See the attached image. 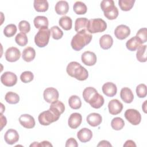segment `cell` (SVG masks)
I'll return each instance as SVG.
<instances>
[{"label": "cell", "instance_id": "cell-1", "mask_svg": "<svg viewBox=\"0 0 147 147\" xmlns=\"http://www.w3.org/2000/svg\"><path fill=\"white\" fill-rule=\"evenodd\" d=\"M92 36L87 29L82 30L72 37L71 42L72 48L76 51H79L86 45H88L92 40Z\"/></svg>", "mask_w": 147, "mask_h": 147}, {"label": "cell", "instance_id": "cell-2", "mask_svg": "<svg viewBox=\"0 0 147 147\" xmlns=\"http://www.w3.org/2000/svg\"><path fill=\"white\" fill-rule=\"evenodd\" d=\"M66 71L68 75L80 81L86 80L88 76L87 70L76 61L70 62L67 67Z\"/></svg>", "mask_w": 147, "mask_h": 147}, {"label": "cell", "instance_id": "cell-3", "mask_svg": "<svg viewBox=\"0 0 147 147\" xmlns=\"http://www.w3.org/2000/svg\"><path fill=\"white\" fill-rule=\"evenodd\" d=\"M106 28V22L103 20L99 18L89 20L87 25V30L90 33L103 32Z\"/></svg>", "mask_w": 147, "mask_h": 147}, {"label": "cell", "instance_id": "cell-4", "mask_svg": "<svg viewBox=\"0 0 147 147\" xmlns=\"http://www.w3.org/2000/svg\"><path fill=\"white\" fill-rule=\"evenodd\" d=\"M51 32L48 28L41 29L34 36V42L36 45L40 47H45L49 42Z\"/></svg>", "mask_w": 147, "mask_h": 147}, {"label": "cell", "instance_id": "cell-5", "mask_svg": "<svg viewBox=\"0 0 147 147\" xmlns=\"http://www.w3.org/2000/svg\"><path fill=\"white\" fill-rule=\"evenodd\" d=\"M59 118V117L55 114L49 109L41 113L38 117L40 123L44 126L49 125L52 122L57 121Z\"/></svg>", "mask_w": 147, "mask_h": 147}, {"label": "cell", "instance_id": "cell-6", "mask_svg": "<svg viewBox=\"0 0 147 147\" xmlns=\"http://www.w3.org/2000/svg\"><path fill=\"white\" fill-rule=\"evenodd\" d=\"M125 118L132 125H137L141 121V115L140 112L133 109H129L126 110L125 112Z\"/></svg>", "mask_w": 147, "mask_h": 147}, {"label": "cell", "instance_id": "cell-7", "mask_svg": "<svg viewBox=\"0 0 147 147\" xmlns=\"http://www.w3.org/2000/svg\"><path fill=\"white\" fill-rule=\"evenodd\" d=\"M1 83L7 87L14 86L17 82V76L13 72H5L1 76Z\"/></svg>", "mask_w": 147, "mask_h": 147}, {"label": "cell", "instance_id": "cell-8", "mask_svg": "<svg viewBox=\"0 0 147 147\" xmlns=\"http://www.w3.org/2000/svg\"><path fill=\"white\" fill-rule=\"evenodd\" d=\"M43 96L44 100L47 102L52 103L57 100L59 96V94L56 88L53 87H48L44 90Z\"/></svg>", "mask_w": 147, "mask_h": 147}, {"label": "cell", "instance_id": "cell-9", "mask_svg": "<svg viewBox=\"0 0 147 147\" xmlns=\"http://www.w3.org/2000/svg\"><path fill=\"white\" fill-rule=\"evenodd\" d=\"M5 55L6 60L7 61L15 62L20 58L21 52L17 48L11 47L6 51Z\"/></svg>", "mask_w": 147, "mask_h": 147}, {"label": "cell", "instance_id": "cell-10", "mask_svg": "<svg viewBox=\"0 0 147 147\" xmlns=\"http://www.w3.org/2000/svg\"><path fill=\"white\" fill-rule=\"evenodd\" d=\"M130 34V28L125 25H119L114 30L115 36L119 40H124Z\"/></svg>", "mask_w": 147, "mask_h": 147}, {"label": "cell", "instance_id": "cell-11", "mask_svg": "<svg viewBox=\"0 0 147 147\" xmlns=\"http://www.w3.org/2000/svg\"><path fill=\"white\" fill-rule=\"evenodd\" d=\"M82 61L85 65L88 66H92L96 63L97 58L96 55L90 51H86L82 53L81 56Z\"/></svg>", "mask_w": 147, "mask_h": 147}, {"label": "cell", "instance_id": "cell-12", "mask_svg": "<svg viewBox=\"0 0 147 147\" xmlns=\"http://www.w3.org/2000/svg\"><path fill=\"white\" fill-rule=\"evenodd\" d=\"M108 108L109 113L111 115H117L119 114L123 109V105L118 99H112L109 102Z\"/></svg>", "mask_w": 147, "mask_h": 147}, {"label": "cell", "instance_id": "cell-13", "mask_svg": "<svg viewBox=\"0 0 147 147\" xmlns=\"http://www.w3.org/2000/svg\"><path fill=\"white\" fill-rule=\"evenodd\" d=\"M20 124L26 129H32L35 126V120L34 118L27 114L21 115L19 118Z\"/></svg>", "mask_w": 147, "mask_h": 147}, {"label": "cell", "instance_id": "cell-14", "mask_svg": "<svg viewBox=\"0 0 147 147\" xmlns=\"http://www.w3.org/2000/svg\"><path fill=\"white\" fill-rule=\"evenodd\" d=\"M5 141L9 145L16 143L19 140V134L17 130L10 129L7 130L4 135Z\"/></svg>", "mask_w": 147, "mask_h": 147}, {"label": "cell", "instance_id": "cell-15", "mask_svg": "<svg viewBox=\"0 0 147 147\" xmlns=\"http://www.w3.org/2000/svg\"><path fill=\"white\" fill-rule=\"evenodd\" d=\"M82 121V115L78 113H74L69 116L68 121V124L71 129H75L80 125Z\"/></svg>", "mask_w": 147, "mask_h": 147}, {"label": "cell", "instance_id": "cell-16", "mask_svg": "<svg viewBox=\"0 0 147 147\" xmlns=\"http://www.w3.org/2000/svg\"><path fill=\"white\" fill-rule=\"evenodd\" d=\"M102 90L103 94L109 97L115 96L117 92L116 85L112 82H107L105 83L102 86Z\"/></svg>", "mask_w": 147, "mask_h": 147}, {"label": "cell", "instance_id": "cell-17", "mask_svg": "<svg viewBox=\"0 0 147 147\" xmlns=\"http://www.w3.org/2000/svg\"><path fill=\"white\" fill-rule=\"evenodd\" d=\"M77 137L82 142H87L91 140L92 137V133L89 129L84 127L78 132Z\"/></svg>", "mask_w": 147, "mask_h": 147}, {"label": "cell", "instance_id": "cell-18", "mask_svg": "<svg viewBox=\"0 0 147 147\" xmlns=\"http://www.w3.org/2000/svg\"><path fill=\"white\" fill-rule=\"evenodd\" d=\"M86 121L90 126L92 127H96L101 123L102 121V118L101 115L99 114L92 113L87 115Z\"/></svg>", "mask_w": 147, "mask_h": 147}, {"label": "cell", "instance_id": "cell-19", "mask_svg": "<svg viewBox=\"0 0 147 147\" xmlns=\"http://www.w3.org/2000/svg\"><path fill=\"white\" fill-rule=\"evenodd\" d=\"M120 96L122 100L126 103H131L134 99L133 92L128 87H123L121 89L120 92Z\"/></svg>", "mask_w": 147, "mask_h": 147}, {"label": "cell", "instance_id": "cell-20", "mask_svg": "<svg viewBox=\"0 0 147 147\" xmlns=\"http://www.w3.org/2000/svg\"><path fill=\"white\" fill-rule=\"evenodd\" d=\"M49 110L60 117V115L63 113L65 110V106L63 102L57 100L51 103Z\"/></svg>", "mask_w": 147, "mask_h": 147}, {"label": "cell", "instance_id": "cell-21", "mask_svg": "<svg viewBox=\"0 0 147 147\" xmlns=\"http://www.w3.org/2000/svg\"><path fill=\"white\" fill-rule=\"evenodd\" d=\"M36 56V51L34 49L31 47L25 48L22 53V59L26 62H30L34 60Z\"/></svg>", "mask_w": 147, "mask_h": 147}, {"label": "cell", "instance_id": "cell-22", "mask_svg": "<svg viewBox=\"0 0 147 147\" xmlns=\"http://www.w3.org/2000/svg\"><path fill=\"white\" fill-rule=\"evenodd\" d=\"M105 99L102 95L97 92L90 100L88 103L94 109H99L104 104Z\"/></svg>", "mask_w": 147, "mask_h": 147}, {"label": "cell", "instance_id": "cell-23", "mask_svg": "<svg viewBox=\"0 0 147 147\" xmlns=\"http://www.w3.org/2000/svg\"><path fill=\"white\" fill-rule=\"evenodd\" d=\"M55 9L57 14L65 15L68 11L69 5L67 1H60L56 3Z\"/></svg>", "mask_w": 147, "mask_h": 147}, {"label": "cell", "instance_id": "cell-24", "mask_svg": "<svg viewBox=\"0 0 147 147\" xmlns=\"http://www.w3.org/2000/svg\"><path fill=\"white\" fill-rule=\"evenodd\" d=\"M113 44V39L109 34H104L99 39V45L103 49H109Z\"/></svg>", "mask_w": 147, "mask_h": 147}, {"label": "cell", "instance_id": "cell-25", "mask_svg": "<svg viewBox=\"0 0 147 147\" xmlns=\"http://www.w3.org/2000/svg\"><path fill=\"white\" fill-rule=\"evenodd\" d=\"M33 23L35 27L39 30L44 28H48V20L45 16H36L33 20Z\"/></svg>", "mask_w": 147, "mask_h": 147}, {"label": "cell", "instance_id": "cell-26", "mask_svg": "<svg viewBox=\"0 0 147 147\" xmlns=\"http://www.w3.org/2000/svg\"><path fill=\"white\" fill-rule=\"evenodd\" d=\"M141 45V42L137 36L131 37L130 39L127 40L126 43L127 49L130 51H136Z\"/></svg>", "mask_w": 147, "mask_h": 147}, {"label": "cell", "instance_id": "cell-27", "mask_svg": "<svg viewBox=\"0 0 147 147\" xmlns=\"http://www.w3.org/2000/svg\"><path fill=\"white\" fill-rule=\"evenodd\" d=\"M33 6L37 11L45 12L48 9L49 4L47 0H34Z\"/></svg>", "mask_w": 147, "mask_h": 147}, {"label": "cell", "instance_id": "cell-28", "mask_svg": "<svg viewBox=\"0 0 147 147\" xmlns=\"http://www.w3.org/2000/svg\"><path fill=\"white\" fill-rule=\"evenodd\" d=\"M59 24L65 30H69L72 28V21L69 17L64 16L59 19Z\"/></svg>", "mask_w": 147, "mask_h": 147}, {"label": "cell", "instance_id": "cell-29", "mask_svg": "<svg viewBox=\"0 0 147 147\" xmlns=\"http://www.w3.org/2000/svg\"><path fill=\"white\" fill-rule=\"evenodd\" d=\"M98 92L97 90L92 87H86L83 92V97L84 100L87 102L88 103L91 98Z\"/></svg>", "mask_w": 147, "mask_h": 147}, {"label": "cell", "instance_id": "cell-30", "mask_svg": "<svg viewBox=\"0 0 147 147\" xmlns=\"http://www.w3.org/2000/svg\"><path fill=\"white\" fill-rule=\"evenodd\" d=\"M74 12L76 14L82 15L86 13L87 11V7L84 3L81 1H76L73 6Z\"/></svg>", "mask_w": 147, "mask_h": 147}, {"label": "cell", "instance_id": "cell-31", "mask_svg": "<svg viewBox=\"0 0 147 147\" xmlns=\"http://www.w3.org/2000/svg\"><path fill=\"white\" fill-rule=\"evenodd\" d=\"M88 19L84 18H78L76 20L75 22V30L78 32L83 29H87V25L88 23Z\"/></svg>", "mask_w": 147, "mask_h": 147}, {"label": "cell", "instance_id": "cell-32", "mask_svg": "<svg viewBox=\"0 0 147 147\" xmlns=\"http://www.w3.org/2000/svg\"><path fill=\"white\" fill-rule=\"evenodd\" d=\"M69 106L74 110L79 109L82 106V102L80 98L77 95H72L68 99Z\"/></svg>", "mask_w": 147, "mask_h": 147}, {"label": "cell", "instance_id": "cell-33", "mask_svg": "<svg viewBox=\"0 0 147 147\" xmlns=\"http://www.w3.org/2000/svg\"><path fill=\"white\" fill-rule=\"evenodd\" d=\"M146 45H140L137 51L136 57L140 62H146Z\"/></svg>", "mask_w": 147, "mask_h": 147}, {"label": "cell", "instance_id": "cell-34", "mask_svg": "<svg viewBox=\"0 0 147 147\" xmlns=\"http://www.w3.org/2000/svg\"><path fill=\"white\" fill-rule=\"evenodd\" d=\"M134 0H119L118 5L122 11H129L134 6Z\"/></svg>", "mask_w": 147, "mask_h": 147}, {"label": "cell", "instance_id": "cell-35", "mask_svg": "<svg viewBox=\"0 0 147 147\" xmlns=\"http://www.w3.org/2000/svg\"><path fill=\"white\" fill-rule=\"evenodd\" d=\"M5 99L9 104H16L20 101L19 95L17 93L11 91H9L6 94Z\"/></svg>", "mask_w": 147, "mask_h": 147}, {"label": "cell", "instance_id": "cell-36", "mask_svg": "<svg viewBox=\"0 0 147 147\" xmlns=\"http://www.w3.org/2000/svg\"><path fill=\"white\" fill-rule=\"evenodd\" d=\"M115 7L113 0H103L100 3V7L103 13H107Z\"/></svg>", "mask_w": 147, "mask_h": 147}, {"label": "cell", "instance_id": "cell-37", "mask_svg": "<svg viewBox=\"0 0 147 147\" xmlns=\"http://www.w3.org/2000/svg\"><path fill=\"white\" fill-rule=\"evenodd\" d=\"M111 127L115 130H121L125 126L124 121L120 117L113 118L111 122Z\"/></svg>", "mask_w": 147, "mask_h": 147}, {"label": "cell", "instance_id": "cell-38", "mask_svg": "<svg viewBox=\"0 0 147 147\" xmlns=\"http://www.w3.org/2000/svg\"><path fill=\"white\" fill-rule=\"evenodd\" d=\"M15 41L18 45L21 47L25 46L28 42V37L25 33L20 32L16 36Z\"/></svg>", "mask_w": 147, "mask_h": 147}, {"label": "cell", "instance_id": "cell-39", "mask_svg": "<svg viewBox=\"0 0 147 147\" xmlns=\"http://www.w3.org/2000/svg\"><path fill=\"white\" fill-rule=\"evenodd\" d=\"M17 29L16 25L11 24L7 25L3 29V34L7 37H13L17 32Z\"/></svg>", "mask_w": 147, "mask_h": 147}, {"label": "cell", "instance_id": "cell-40", "mask_svg": "<svg viewBox=\"0 0 147 147\" xmlns=\"http://www.w3.org/2000/svg\"><path fill=\"white\" fill-rule=\"evenodd\" d=\"M52 38L55 40H59L63 36V31L57 26H53L50 29Z\"/></svg>", "mask_w": 147, "mask_h": 147}, {"label": "cell", "instance_id": "cell-41", "mask_svg": "<svg viewBox=\"0 0 147 147\" xmlns=\"http://www.w3.org/2000/svg\"><path fill=\"white\" fill-rule=\"evenodd\" d=\"M34 75L33 74L29 71L23 72L20 76L21 80L25 83H28L30 82L33 80Z\"/></svg>", "mask_w": 147, "mask_h": 147}, {"label": "cell", "instance_id": "cell-42", "mask_svg": "<svg viewBox=\"0 0 147 147\" xmlns=\"http://www.w3.org/2000/svg\"><path fill=\"white\" fill-rule=\"evenodd\" d=\"M136 94L140 98H145L147 94L146 86L144 83L138 84L136 87Z\"/></svg>", "mask_w": 147, "mask_h": 147}, {"label": "cell", "instance_id": "cell-43", "mask_svg": "<svg viewBox=\"0 0 147 147\" xmlns=\"http://www.w3.org/2000/svg\"><path fill=\"white\" fill-rule=\"evenodd\" d=\"M18 29L21 32L24 33L25 34L28 33L30 30V24L25 20L21 21L18 24Z\"/></svg>", "mask_w": 147, "mask_h": 147}, {"label": "cell", "instance_id": "cell-44", "mask_svg": "<svg viewBox=\"0 0 147 147\" xmlns=\"http://www.w3.org/2000/svg\"><path fill=\"white\" fill-rule=\"evenodd\" d=\"M146 34H147V29L146 28H141L139 29L138 31L137 32L136 36H137L139 38L142 44L144 43H145L147 41Z\"/></svg>", "mask_w": 147, "mask_h": 147}, {"label": "cell", "instance_id": "cell-45", "mask_svg": "<svg viewBox=\"0 0 147 147\" xmlns=\"http://www.w3.org/2000/svg\"><path fill=\"white\" fill-rule=\"evenodd\" d=\"M118 14H119L118 10L117 9V7L115 6L111 10H110L107 13H105L104 16L108 20H115L117 18V17L118 16Z\"/></svg>", "mask_w": 147, "mask_h": 147}, {"label": "cell", "instance_id": "cell-46", "mask_svg": "<svg viewBox=\"0 0 147 147\" xmlns=\"http://www.w3.org/2000/svg\"><path fill=\"white\" fill-rule=\"evenodd\" d=\"M65 146L66 147L69 146H73V147H77L78 146V144L76 141V140L74 138H69L66 141Z\"/></svg>", "mask_w": 147, "mask_h": 147}, {"label": "cell", "instance_id": "cell-47", "mask_svg": "<svg viewBox=\"0 0 147 147\" xmlns=\"http://www.w3.org/2000/svg\"><path fill=\"white\" fill-rule=\"evenodd\" d=\"M6 123H7L6 118L2 114H1V130H2L3 127L6 126Z\"/></svg>", "mask_w": 147, "mask_h": 147}, {"label": "cell", "instance_id": "cell-48", "mask_svg": "<svg viewBox=\"0 0 147 147\" xmlns=\"http://www.w3.org/2000/svg\"><path fill=\"white\" fill-rule=\"evenodd\" d=\"M112 145L111 144L106 140H102L99 142V144L97 145V146H111Z\"/></svg>", "mask_w": 147, "mask_h": 147}, {"label": "cell", "instance_id": "cell-49", "mask_svg": "<svg viewBox=\"0 0 147 147\" xmlns=\"http://www.w3.org/2000/svg\"><path fill=\"white\" fill-rule=\"evenodd\" d=\"M123 146H136L135 142L132 140H127L123 144Z\"/></svg>", "mask_w": 147, "mask_h": 147}, {"label": "cell", "instance_id": "cell-50", "mask_svg": "<svg viewBox=\"0 0 147 147\" xmlns=\"http://www.w3.org/2000/svg\"><path fill=\"white\" fill-rule=\"evenodd\" d=\"M38 146H52V145L49 141H44L40 143H38Z\"/></svg>", "mask_w": 147, "mask_h": 147}, {"label": "cell", "instance_id": "cell-51", "mask_svg": "<svg viewBox=\"0 0 147 147\" xmlns=\"http://www.w3.org/2000/svg\"><path fill=\"white\" fill-rule=\"evenodd\" d=\"M146 101L147 100H145V102H144V103H143V105H142V109H143V110H144V113H146Z\"/></svg>", "mask_w": 147, "mask_h": 147}, {"label": "cell", "instance_id": "cell-52", "mask_svg": "<svg viewBox=\"0 0 147 147\" xmlns=\"http://www.w3.org/2000/svg\"><path fill=\"white\" fill-rule=\"evenodd\" d=\"M1 114H2L3 113V111H5V107L3 106V104L2 103H1Z\"/></svg>", "mask_w": 147, "mask_h": 147}, {"label": "cell", "instance_id": "cell-53", "mask_svg": "<svg viewBox=\"0 0 147 147\" xmlns=\"http://www.w3.org/2000/svg\"><path fill=\"white\" fill-rule=\"evenodd\" d=\"M38 142H34L33 144H32L30 146H38Z\"/></svg>", "mask_w": 147, "mask_h": 147}]
</instances>
